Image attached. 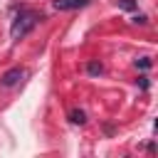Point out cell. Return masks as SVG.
I'll use <instances>...</instances> for the list:
<instances>
[{
  "label": "cell",
  "mask_w": 158,
  "mask_h": 158,
  "mask_svg": "<svg viewBox=\"0 0 158 158\" xmlns=\"http://www.w3.org/2000/svg\"><path fill=\"white\" fill-rule=\"evenodd\" d=\"M42 20V15H37V12H32V10H22L15 20H12V27H10V37L17 42V40H22L37 22Z\"/></svg>",
  "instance_id": "cell-1"
},
{
  "label": "cell",
  "mask_w": 158,
  "mask_h": 158,
  "mask_svg": "<svg viewBox=\"0 0 158 158\" xmlns=\"http://www.w3.org/2000/svg\"><path fill=\"white\" fill-rule=\"evenodd\" d=\"M22 77H25V69H22V67H12V69H7V72L0 77V84H2V86H15Z\"/></svg>",
  "instance_id": "cell-2"
},
{
  "label": "cell",
  "mask_w": 158,
  "mask_h": 158,
  "mask_svg": "<svg viewBox=\"0 0 158 158\" xmlns=\"http://www.w3.org/2000/svg\"><path fill=\"white\" fill-rule=\"evenodd\" d=\"M52 5H54V10H79V7L89 5V0H54Z\"/></svg>",
  "instance_id": "cell-3"
},
{
  "label": "cell",
  "mask_w": 158,
  "mask_h": 158,
  "mask_svg": "<svg viewBox=\"0 0 158 158\" xmlns=\"http://www.w3.org/2000/svg\"><path fill=\"white\" fill-rule=\"evenodd\" d=\"M69 121H72V123H84V121H86V114H84L81 109H74V111L69 114Z\"/></svg>",
  "instance_id": "cell-4"
},
{
  "label": "cell",
  "mask_w": 158,
  "mask_h": 158,
  "mask_svg": "<svg viewBox=\"0 0 158 158\" xmlns=\"http://www.w3.org/2000/svg\"><path fill=\"white\" fill-rule=\"evenodd\" d=\"M86 72H89V74H101L104 67H101V62H89V64H86Z\"/></svg>",
  "instance_id": "cell-5"
},
{
  "label": "cell",
  "mask_w": 158,
  "mask_h": 158,
  "mask_svg": "<svg viewBox=\"0 0 158 158\" xmlns=\"http://www.w3.org/2000/svg\"><path fill=\"white\" fill-rule=\"evenodd\" d=\"M118 2V7H123V10H136V0H116Z\"/></svg>",
  "instance_id": "cell-6"
},
{
  "label": "cell",
  "mask_w": 158,
  "mask_h": 158,
  "mask_svg": "<svg viewBox=\"0 0 158 158\" xmlns=\"http://www.w3.org/2000/svg\"><path fill=\"white\" fill-rule=\"evenodd\" d=\"M151 64H153V62H151L148 57H141V59H136V67H141V69H151Z\"/></svg>",
  "instance_id": "cell-7"
},
{
  "label": "cell",
  "mask_w": 158,
  "mask_h": 158,
  "mask_svg": "<svg viewBox=\"0 0 158 158\" xmlns=\"http://www.w3.org/2000/svg\"><path fill=\"white\" fill-rule=\"evenodd\" d=\"M133 22H136V25H146V22H148V17H146V15H136V17H133Z\"/></svg>",
  "instance_id": "cell-8"
},
{
  "label": "cell",
  "mask_w": 158,
  "mask_h": 158,
  "mask_svg": "<svg viewBox=\"0 0 158 158\" xmlns=\"http://www.w3.org/2000/svg\"><path fill=\"white\" fill-rule=\"evenodd\" d=\"M138 86L141 89H148V77H138Z\"/></svg>",
  "instance_id": "cell-9"
}]
</instances>
